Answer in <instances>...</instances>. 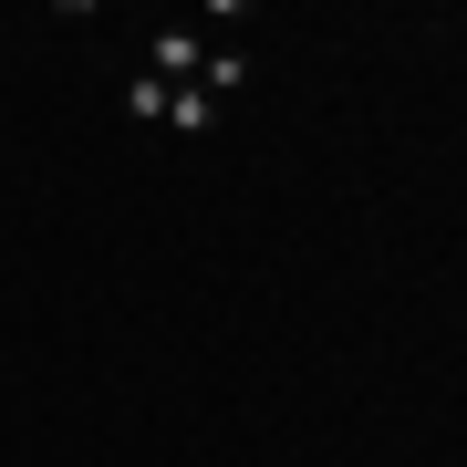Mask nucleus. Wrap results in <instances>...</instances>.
<instances>
[{"instance_id":"f257e3e1","label":"nucleus","mask_w":467,"mask_h":467,"mask_svg":"<svg viewBox=\"0 0 467 467\" xmlns=\"http://www.w3.org/2000/svg\"><path fill=\"white\" fill-rule=\"evenodd\" d=\"M208 73V52L187 42V32H156V84H198Z\"/></svg>"},{"instance_id":"f03ea898","label":"nucleus","mask_w":467,"mask_h":467,"mask_svg":"<svg viewBox=\"0 0 467 467\" xmlns=\"http://www.w3.org/2000/svg\"><path fill=\"white\" fill-rule=\"evenodd\" d=\"M167 125H177V135H208V125H218V94H208V84H177V94H167Z\"/></svg>"},{"instance_id":"7ed1b4c3","label":"nucleus","mask_w":467,"mask_h":467,"mask_svg":"<svg viewBox=\"0 0 467 467\" xmlns=\"http://www.w3.org/2000/svg\"><path fill=\"white\" fill-rule=\"evenodd\" d=\"M125 115H146V125H167V84H156V73H135V94H125Z\"/></svg>"}]
</instances>
